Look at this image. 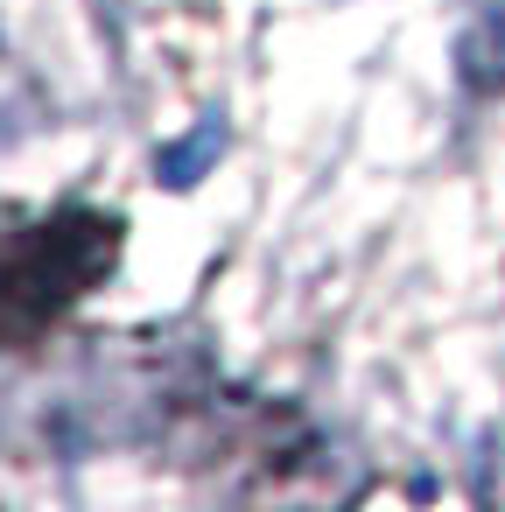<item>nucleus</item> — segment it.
Returning a JSON list of instances; mask_svg holds the SVG:
<instances>
[{
    "label": "nucleus",
    "mask_w": 505,
    "mask_h": 512,
    "mask_svg": "<svg viewBox=\"0 0 505 512\" xmlns=\"http://www.w3.org/2000/svg\"><path fill=\"white\" fill-rule=\"evenodd\" d=\"M456 78L470 92H505V0H463V15H456Z\"/></svg>",
    "instance_id": "obj_1"
},
{
    "label": "nucleus",
    "mask_w": 505,
    "mask_h": 512,
    "mask_svg": "<svg viewBox=\"0 0 505 512\" xmlns=\"http://www.w3.org/2000/svg\"><path fill=\"white\" fill-rule=\"evenodd\" d=\"M218 155H225V120H218V113H204L183 141H169V148L155 155V176H162L169 190H190V183H197Z\"/></svg>",
    "instance_id": "obj_2"
}]
</instances>
